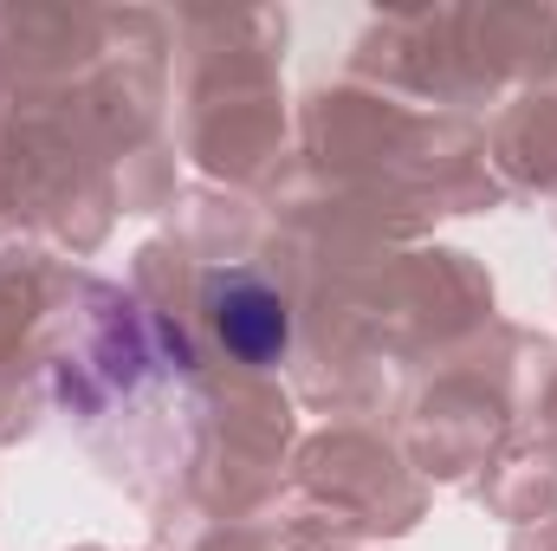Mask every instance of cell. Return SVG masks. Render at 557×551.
<instances>
[{
    "mask_svg": "<svg viewBox=\"0 0 557 551\" xmlns=\"http://www.w3.org/2000/svg\"><path fill=\"white\" fill-rule=\"evenodd\" d=\"M208 311H214L221 344L240 364H273L278 351H285V338H292L285 298L253 273H214L208 279Z\"/></svg>",
    "mask_w": 557,
    "mask_h": 551,
    "instance_id": "obj_1",
    "label": "cell"
}]
</instances>
